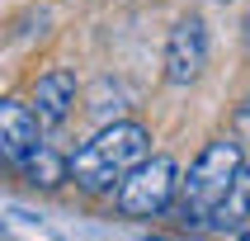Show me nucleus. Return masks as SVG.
<instances>
[{
	"label": "nucleus",
	"mask_w": 250,
	"mask_h": 241,
	"mask_svg": "<svg viewBox=\"0 0 250 241\" xmlns=\"http://www.w3.org/2000/svg\"><path fill=\"white\" fill-rule=\"evenodd\" d=\"M146 156H151V132L132 118H113L66 161V180H76V189L85 194H109Z\"/></svg>",
	"instance_id": "nucleus-1"
},
{
	"label": "nucleus",
	"mask_w": 250,
	"mask_h": 241,
	"mask_svg": "<svg viewBox=\"0 0 250 241\" xmlns=\"http://www.w3.org/2000/svg\"><path fill=\"white\" fill-rule=\"evenodd\" d=\"M246 166V147H241V137H217L208 142L203 152H198V161L189 166V175H180V194H175V208H180L184 222L203 227L217 213V203L227 198V189H231V180H236V170Z\"/></svg>",
	"instance_id": "nucleus-2"
},
{
	"label": "nucleus",
	"mask_w": 250,
	"mask_h": 241,
	"mask_svg": "<svg viewBox=\"0 0 250 241\" xmlns=\"http://www.w3.org/2000/svg\"><path fill=\"white\" fill-rule=\"evenodd\" d=\"M175 194H180V166L175 156H146L118 180V213L123 218H161L166 208H175Z\"/></svg>",
	"instance_id": "nucleus-3"
},
{
	"label": "nucleus",
	"mask_w": 250,
	"mask_h": 241,
	"mask_svg": "<svg viewBox=\"0 0 250 241\" xmlns=\"http://www.w3.org/2000/svg\"><path fill=\"white\" fill-rule=\"evenodd\" d=\"M208 66V28L203 19H180L166 38V81L170 85H194Z\"/></svg>",
	"instance_id": "nucleus-4"
},
{
	"label": "nucleus",
	"mask_w": 250,
	"mask_h": 241,
	"mask_svg": "<svg viewBox=\"0 0 250 241\" xmlns=\"http://www.w3.org/2000/svg\"><path fill=\"white\" fill-rule=\"evenodd\" d=\"M42 147V128L24 99H0V161L24 166L28 156Z\"/></svg>",
	"instance_id": "nucleus-5"
},
{
	"label": "nucleus",
	"mask_w": 250,
	"mask_h": 241,
	"mask_svg": "<svg viewBox=\"0 0 250 241\" xmlns=\"http://www.w3.org/2000/svg\"><path fill=\"white\" fill-rule=\"evenodd\" d=\"M28 109L38 118V128H62L76 109V76L66 66H52L42 71L38 81H33V99H28Z\"/></svg>",
	"instance_id": "nucleus-6"
},
{
	"label": "nucleus",
	"mask_w": 250,
	"mask_h": 241,
	"mask_svg": "<svg viewBox=\"0 0 250 241\" xmlns=\"http://www.w3.org/2000/svg\"><path fill=\"white\" fill-rule=\"evenodd\" d=\"M208 222H212V227H222V232H241V227L250 222V166L236 170V180H231L227 198L217 203V213H212Z\"/></svg>",
	"instance_id": "nucleus-7"
},
{
	"label": "nucleus",
	"mask_w": 250,
	"mask_h": 241,
	"mask_svg": "<svg viewBox=\"0 0 250 241\" xmlns=\"http://www.w3.org/2000/svg\"><path fill=\"white\" fill-rule=\"evenodd\" d=\"M24 170L33 175V184H42V189H52V184H62V180H66V161L47 152V142H42L38 152L24 161Z\"/></svg>",
	"instance_id": "nucleus-8"
},
{
	"label": "nucleus",
	"mask_w": 250,
	"mask_h": 241,
	"mask_svg": "<svg viewBox=\"0 0 250 241\" xmlns=\"http://www.w3.org/2000/svg\"><path fill=\"white\" fill-rule=\"evenodd\" d=\"M236 128H241V132H246V137H250V99H246V104H241V109H236Z\"/></svg>",
	"instance_id": "nucleus-9"
},
{
	"label": "nucleus",
	"mask_w": 250,
	"mask_h": 241,
	"mask_svg": "<svg viewBox=\"0 0 250 241\" xmlns=\"http://www.w3.org/2000/svg\"><path fill=\"white\" fill-rule=\"evenodd\" d=\"M246 43H250V19H246Z\"/></svg>",
	"instance_id": "nucleus-10"
},
{
	"label": "nucleus",
	"mask_w": 250,
	"mask_h": 241,
	"mask_svg": "<svg viewBox=\"0 0 250 241\" xmlns=\"http://www.w3.org/2000/svg\"><path fill=\"white\" fill-rule=\"evenodd\" d=\"M246 241H250V237H246Z\"/></svg>",
	"instance_id": "nucleus-11"
}]
</instances>
